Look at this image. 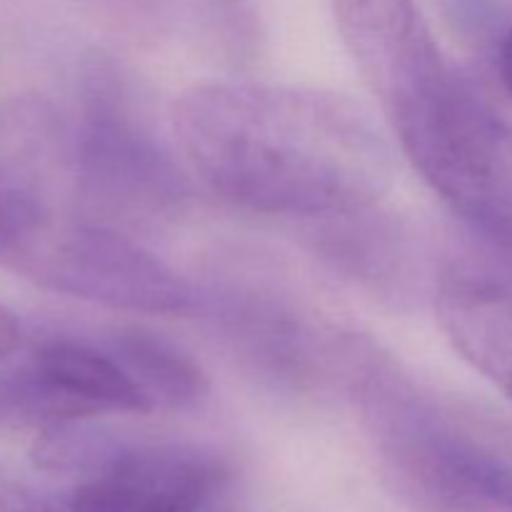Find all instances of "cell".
<instances>
[{
  "label": "cell",
  "instance_id": "obj_1",
  "mask_svg": "<svg viewBox=\"0 0 512 512\" xmlns=\"http://www.w3.org/2000/svg\"><path fill=\"white\" fill-rule=\"evenodd\" d=\"M173 128L203 185L253 213L360 215L393 188V148L375 120L340 93L195 85L175 100Z\"/></svg>",
  "mask_w": 512,
  "mask_h": 512
},
{
  "label": "cell",
  "instance_id": "obj_2",
  "mask_svg": "<svg viewBox=\"0 0 512 512\" xmlns=\"http://www.w3.org/2000/svg\"><path fill=\"white\" fill-rule=\"evenodd\" d=\"M113 75L95 65L83 80V128L73 138L75 190L100 210L148 215L175 203L183 185Z\"/></svg>",
  "mask_w": 512,
  "mask_h": 512
},
{
  "label": "cell",
  "instance_id": "obj_3",
  "mask_svg": "<svg viewBox=\"0 0 512 512\" xmlns=\"http://www.w3.org/2000/svg\"><path fill=\"white\" fill-rule=\"evenodd\" d=\"M153 405L108 348L53 340L20 368L0 373V428L83 423L100 415H145Z\"/></svg>",
  "mask_w": 512,
  "mask_h": 512
},
{
  "label": "cell",
  "instance_id": "obj_4",
  "mask_svg": "<svg viewBox=\"0 0 512 512\" xmlns=\"http://www.w3.org/2000/svg\"><path fill=\"white\" fill-rule=\"evenodd\" d=\"M398 478L425 512H512V458L425 420L388 438Z\"/></svg>",
  "mask_w": 512,
  "mask_h": 512
},
{
  "label": "cell",
  "instance_id": "obj_5",
  "mask_svg": "<svg viewBox=\"0 0 512 512\" xmlns=\"http://www.w3.org/2000/svg\"><path fill=\"white\" fill-rule=\"evenodd\" d=\"M223 463L183 445L103 453L73 490L70 512H203L223 488Z\"/></svg>",
  "mask_w": 512,
  "mask_h": 512
},
{
  "label": "cell",
  "instance_id": "obj_6",
  "mask_svg": "<svg viewBox=\"0 0 512 512\" xmlns=\"http://www.w3.org/2000/svg\"><path fill=\"white\" fill-rule=\"evenodd\" d=\"M435 315L460 358L512 403V293L503 283L450 273L440 280Z\"/></svg>",
  "mask_w": 512,
  "mask_h": 512
},
{
  "label": "cell",
  "instance_id": "obj_7",
  "mask_svg": "<svg viewBox=\"0 0 512 512\" xmlns=\"http://www.w3.org/2000/svg\"><path fill=\"white\" fill-rule=\"evenodd\" d=\"M113 358L135 380L155 408H185L208 390L203 370L168 340L145 330H120L108 345Z\"/></svg>",
  "mask_w": 512,
  "mask_h": 512
},
{
  "label": "cell",
  "instance_id": "obj_8",
  "mask_svg": "<svg viewBox=\"0 0 512 512\" xmlns=\"http://www.w3.org/2000/svg\"><path fill=\"white\" fill-rule=\"evenodd\" d=\"M60 215L38 183L0 165V268L28 280Z\"/></svg>",
  "mask_w": 512,
  "mask_h": 512
},
{
  "label": "cell",
  "instance_id": "obj_9",
  "mask_svg": "<svg viewBox=\"0 0 512 512\" xmlns=\"http://www.w3.org/2000/svg\"><path fill=\"white\" fill-rule=\"evenodd\" d=\"M20 345H23V325L5 305H0V363L18 353Z\"/></svg>",
  "mask_w": 512,
  "mask_h": 512
},
{
  "label": "cell",
  "instance_id": "obj_10",
  "mask_svg": "<svg viewBox=\"0 0 512 512\" xmlns=\"http://www.w3.org/2000/svg\"><path fill=\"white\" fill-rule=\"evenodd\" d=\"M498 68H500V80H503L505 90L512 95V28L505 33L503 43H500Z\"/></svg>",
  "mask_w": 512,
  "mask_h": 512
},
{
  "label": "cell",
  "instance_id": "obj_11",
  "mask_svg": "<svg viewBox=\"0 0 512 512\" xmlns=\"http://www.w3.org/2000/svg\"><path fill=\"white\" fill-rule=\"evenodd\" d=\"M105 5H113V8H130V10H138V8H145V5H150L153 0H103Z\"/></svg>",
  "mask_w": 512,
  "mask_h": 512
},
{
  "label": "cell",
  "instance_id": "obj_12",
  "mask_svg": "<svg viewBox=\"0 0 512 512\" xmlns=\"http://www.w3.org/2000/svg\"><path fill=\"white\" fill-rule=\"evenodd\" d=\"M15 510L18 512H50V510H45L43 505L30 503V500H18V503H15Z\"/></svg>",
  "mask_w": 512,
  "mask_h": 512
}]
</instances>
